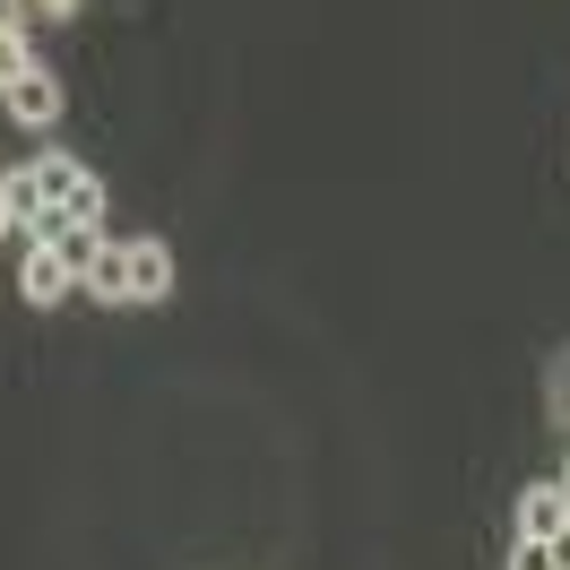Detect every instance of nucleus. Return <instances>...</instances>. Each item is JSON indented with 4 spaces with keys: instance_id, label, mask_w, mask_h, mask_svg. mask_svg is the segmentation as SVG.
Segmentation results:
<instances>
[{
    "instance_id": "nucleus-1",
    "label": "nucleus",
    "mask_w": 570,
    "mask_h": 570,
    "mask_svg": "<svg viewBox=\"0 0 570 570\" xmlns=\"http://www.w3.org/2000/svg\"><path fill=\"white\" fill-rule=\"evenodd\" d=\"M0 96H9V112H18L27 130H52V121H61V78L43 70V61H36V70H18Z\"/></svg>"
},
{
    "instance_id": "nucleus-2",
    "label": "nucleus",
    "mask_w": 570,
    "mask_h": 570,
    "mask_svg": "<svg viewBox=\"0 0 570 570\" xmlns=\"http://www.w3.org/2000/svg\"><path fill=\"white\" fill-rule=\"evenodd\" d=\"M70 285H78V268L61 259V243H36V250H27V268H18V294H27L36 312H52Z\"/></svg>"
},
{
    "instance_id": "nucleus-3",
    "label": "nucleus",
    "mask_w": 570,
    "mask_h": 570,
    "mask_svg": "<svg viewBox=\"0 0 570 570\" xmlns=\"http://www.w3.org/2000/svg\"><path fill=\"white\" fill-rule=\"evenodd\" d=\"M562 519H570V493H562V484H528V493H519V535L553 544V535H562Z\"/></svg>"
},
{
    "instance_id": "nucleus-4",
    "label": "nucleus",
    "mask_w": 570,
    "mask_h": 570,
    "mask_svg": "<svg viewBox=\"0 0 570 570\" xmlns=\"http://www.w3.org/2000/svg\"><path fill=\"white\" fill-rule=\"evenodd\" d=\"M165 294H174V250L130 243V303H165Z\"/></svg>"
},
{
    "instance_id": "nucleus-5",
    "label": "nucleus",
    "mask_w": 570,
    "mask_h": 570,
    "mask_svg": "<svg viewBox=\"0 0 570 570\" xmlns=\"http://www.w3.org/2000/svg\"><path fill=\"white\" fill-rule=\"evenodd\" d=\"M87 294H96V303H130V243H105V250H96Z\"/></svg>"
},
{
    "instance_id": "nucleus-6",
    "label": "nucleus",
    "mask_w": 570,
    "mask_h": 570,
    "mask_svg": "<svg viewBox=\"0 0 570 570\" xmlns=\"http://www.w3.org/2000/svg\"><path fill=\"white\" fill-rule=\"evenodd\" d=\"M0 208H9V225H36L52 199H43V181H36V165H18V174H0Z\"/></svg>"
},
{
    "instance_id": "nucleus-7",
    "label": "nucleus",
    "mask_w": 570,
    "mask_h": 570,
    "mask_svg": "<svg viewBox=\"0 0 570 570\" xmlns=\"http://www.w3.org/2000/svg\"><path fill=\"white\" fill-rule=\"evenodd\" d=\"M36 181H43V199L61 208V199H70L78 181H87V165H78V156H36Z\"/></svg>"
},
{
    "instance_id": "nucleus-8",
    "label": "nucleus",
    "mask_w": 570,
    "mask_h": 570,
    "mask_svg": "<svg viewBox=\"0 0 570 570\" xmlns=\"http://www.w3.org/2000/svg\"><path fill=\"white\" fill-rule=\"evenodd\" d=\"M96 250H105V234H96V225H70V234H61V259L78 268V285H87V268H96Z\"/></svg>"
},
{
    "instance_id": "nucleus-9",
    "label": "nucleus",
    "mask_w": 570,
    "mask_h": 570,
    "mask_svg": "<svg viewBox=\"0 0 570 570\" xmlns=\"http://www.w3.org/2000/svg\"><path fill=\"white\" fill-rule=\"evenodd\" d=\"M18 70H36V52H27V27H0V87Z\"/></svg>"
},
{
    "instance_id": "nucleus-10",
    "label": "nucleus",
    "mask_w": 570,
    "mask_h": 570,
    "mask_svg": "<svg viewBox=\"0 0 570 570\" xmlns=\"http://www.w3.org/2000/svg\"><path fill=\"white\" fill-rule=\"evenodd\" d=\"M510 570H562V562H553V544H535V535H519V544H510Z\"/></svg>"
},
{
    "instance_id": "nucleus-11",
    "label": "nucleus",
    "mask_w": 570,
    "mask_h": 570,
    "mask_svg": "<svg viewBox=\"0 0 570 570\" xmlns=\"http://www.w3.org/2000/svg\"><path fill=\"white\" fill-rule=\"evenodd\" d=\"M0 27H27V0H0Z\"/></svg>"
},
{
    "instance_id": "nucleus-12",
    "label": "nucleus",
    "mask_w": 570,
    "mask_h": 570,
    "mask_svg": "<svg viewBox=\"0 0 570 570\" xmlns=\"http://www.w3.org/2000/svg\"><path fill=\"white\" fill-rule=\"evenodd\" d=\"M27 9H61V18H70V9H78V0H27Z\"/></svg>"
},
{
    "instance_id": "nucleus-13",
    "label": "nucleus",
    "mask_w": 570,
    "mask_h": 570,
    "mask_svg": "<svg viewBox=\"0 0 570 570\" xmlns=\"http://www.w3.org/2000/svg\"><path fill=\"white\" fill-rule=\"evenodd\" d=\"M0 234H9V208H0Z\"/></svg>"
},
{
    "instance_id": "nucleus-14",
    "label": "nucleus",
    "mask_w": 570,
    "mask_h": 570,
    "mask_svg": "<svg viewBox=\"0 0 570 570\" xmlns=\"http://www.w3.org/2000/svg\"><path fill=\"white\" fill-rule=\"evenodd\" d=\"M562 493H570V466H562Z\"/></svg>"
}]
</instances>
